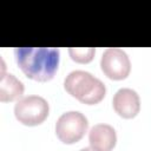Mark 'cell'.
Masks as SVG:
<instances>
[{"mask_svg":"<svg viewBox=\"0 0 151 151\" xmlns=\"http://www.w3.org/2000/svg\"><path fill=\"white\" fill-rule=\"evenodd\" d=\"M100 67L110 79L123 80L131 71V63L126 52L118 47H109L101 55Z\"/></svg>","mask_w":151,"mask_h":151,"instance_id":"cell-5","label":"cell"},{"mask_svg":"<svg viewBox=\"0 0 151 151\" xmlns=\"http://www.w3.org/2000/svg\"><path fill=\"white\" fill-rule=\"evenodd\" d=\"M15 59L26 77L37 81L51 80L59 65V50L50 47H18Z\"/></svg>","mask_w":151,"mask_h":151,"instance_id":"cell-1","label":"cell"},{"mask_svg":"<svg viewBox=\"0 0 151 151\" xmlns=\"http://www.w3.org/2000/svg\"><path fill=\"white\" fill-rule=\"evenodd\" d=\"M24 84L12 73H2L0 78V100L13 101L22 96Z\"/></svg>","mask_w":151,"mask_h":151,"instance_id":"cell-8","label":"cell"},{"mask_svg":"<svg viewBox=\"0 0 151 151\" xmlns=\"http://www.w3.org/2000/svg\"><path fill=\"white\" fill-rule=\"evenodd\" d=\"M112 104L114 111L125 119L136 117L140 110L139 96L132 88L118 90L113 97Z\"/></svg>","mask_w":151,"mask_h":151,"instance_id":"cell-6","label":"cell"},{"mask_svg":"<svg viewBox=\"0 0 151 151\" xmlns=\"http://www.w3.org/2000/svg\"><path fill=\"white\" fill-rule=\"evenodd\" d=\"M90 146L97 151H109L114 147L117 134L114 129L109 124H97L88 133Z\"/></svg>","mask_w":151,"mask_h":151,"instance_id":"cell-7","label":"cell"},{"mask_svg":"<svg viewBox=\"0 0 151 151\" xmlns=\"http://www.w3.org/2000/svg\"><path fill=\"white\" fill-rule=\"evenodd\" d=\"M48 103L40 96H27L19 99L14 106L15 118L24 125L35 126L48 116Z\"/></svg>","mask_w":151,"mask_h":151,"instance_id":"cell-3","label":"cell"},{"mask_svg":"<svg viewBox=\"0 0 151 151\" xmlns=\"http://www.w3.org/2000/svg\"><path fill=\"white\" fill-rule=\"evenodd\" d=\"M68 53L76 63L86 64L93 59L96 50L93 47H70Z\"/></svg>","mask_w":151,"mask_h":151,"instance_id":"cell-9","label":"cell"},{"mask_svg":"<svg viewBox=\"0 0 151 151\" xmlns=\"http://www.w3.org/2000/svg\"><path fill=\"white\" fill-rule=\"evenodd\" d=\"M87 118L79 111H68L63 113L55 123V133L60 142L73 144L79 142L87 131Z\"/></svg>","mask_w":151,"mask_h":151,"instance_id":"cell-4","label":"cell"},{"mask_svg":"<svg viewBox=\"0 0 151 151\" xmlns=\"http://www.w3.org/2000/svg\"><path fill=\"white\" fill-rule=\"evenodd\" d=\"M65 90L79 101L94 105L103 100L106 93V87L101 80L86 71H72L64 80Z\"/></svg>","mask_w":151,"mask_h":151,"instance_id":"cell-2","label":"cell"}]
</instances>
